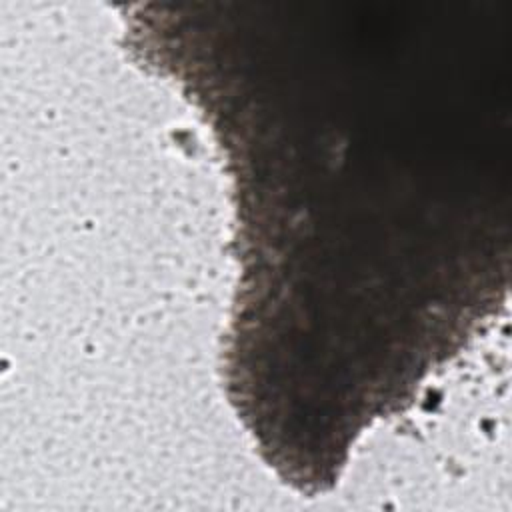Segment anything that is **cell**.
<instances>
[{"label":"cell","instance_id":"6da1fadb","mask_svg":"<svg viewBox=\"0 0 512 512\" xmlns=\"http://www.w3.org/2000/svg\"><path fill=\"white\" fill-rule=\"evenodd\" d=\"M506 102L448 70L306 80L214 132L240 278L224 342L306 386L372 392L452 360L508 292Z\"/></svg>","mask_w":512,"mask_h":512}]
</instances>
